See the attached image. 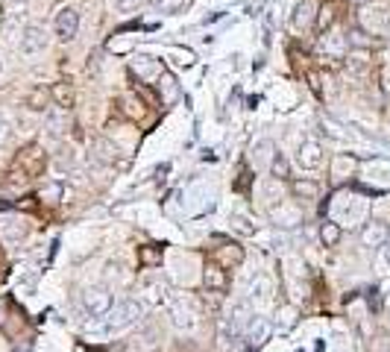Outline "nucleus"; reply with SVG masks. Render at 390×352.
<instances>
[{"mask_svg": "<svg viewBox=\"0 0 390 352\" xmlns=\"http://www.w3.org/2000/svg\"><path fill=\"white\" fill-rule=\"evenodd\" d=\"M144 308L147 305L141 300H123V303H118L103 317V332H120V329L132 326V323H138V320L144 317Z\"/></svg>", "mask_w": 390, "mask_h": 352, "instance_id": "1", "label": "nucleus"}, {"mask_svg": "<svg viewBox=\"0 0 390 352\" xmlns=\"http://www.w3.org/2000/svg\"><path fill=\"white\" fill-rule=\"evenodd\" d=\"M138 291H141L138 300L150 308H162V305L173 303V291H171V285H167V279L162 273H147L141 279V285H138Z\"/></svg>", "mask_w": 390, "mask_h": 352, "instance_id": "2", "label": "nucleus"}, {"mask_svg": "<svg viewBox=\"0 0 390 352\" xmlns=\"http://www.w3.org/2000/svg\"><path fill=\"white\" fill-rule=\"evenodd\" d=\"M130 346L135 352H159L164 346V329H162V323L156 320H147L138 326V332L130 337Z\"/></svg>", "mask_w": 390, "mask_h": 352, "instance_id": "3", "label": "nucleus"}, {"mask_svg": "<svg viewBox=\"0 0 390 352\" xmlns=\"http://www.w3.org/2000/svg\"><path fill=\"white\" fill-rule=\"evenodd\" d=\"M171 320L179 332H197L200 329V308L194 300H173L171 303Z\"/></svg>", "mask_w": 390, "mask_h": 352, "instance_id": "4", "label": "nucleus"}, {"mask_svg": "<svg viewBox=\"0 0 390 352\" xmlns=\"http://www.w3.org/2000/svg\"><path fill=\"white\" fill-rule=\"evenodd\" d=\"M82 308H86L91 317H106L111 308H115V297H111V291L103 285H88L82 291Z\"/></svg>", "mask_w": 390, "mask_h": 352, "instance_id": "5", "label": "nucleus"}, {"mask_svg": "<svg viewBox=\"0 0 390 352\" xmlns=\"http://www.w3.org/2000/svg\"><path fill=\"white\" fill-rule=\"evenodd\" d=\"M15 164L21 167V176H24V179H36V176L45 174L47 156H45V150H41L38 144H26V147L18 153Z\"/></svg>", "mask_w": 390, "mask_h": 352, "instance_id": "6", "label": "nucleus"}, {"mask_svg": "<svg viewBox=\"0 0 390 352\" xmlns=\"http://www.w3.org/2000/svg\"><path fill=\"white\" fill-rule=\"evenodd\" d=\"M270 335H273V323L267 317H261V314H253L247 323V329H244V341L249 349H261L264 344L270 341Z\"/></svg>", "mask_w": 390, "mask_h": 352, "instance_id": "7", "label": "nucleus"}, {"mask_svg": "<svg viewBox=\"0 0 390 352\" xmlns=\"http://www.w3.org/2000/svg\"><path fill=\"white\" fill-rule=\"evenodd\" d=\"M326 162V153H323V144L314 138H305L302 144L297 147V164L302 171H320Z\"/></svg>", "mask_w": 390, "mask_h": 352, "instance_id": "8", "label": "nucleus"}, {"mask_svg": "<svg viewBox=\"0 0 390 352\" xmlns=\"http://www.w3.org/2000/svg\"><path fill=\"white\" fill-rule=\"evenodd\" d=\"M53 30L62 41H74L79 33V12L74 6H62L53 18Z\"/></svg>", "mask_w": 390, "mask_h": 352, "instance_id": "9", "label": "nucleus"}, {"mask_svg": "<svg viewBox=\"0 0 390 352\" xmlns=\"http://www.w3.org/2000/svg\"><path fill=\"white\" fill-rule=\"evenodd\" d=\"M18 47H21L24 56H38V53H45V50H47V30H45V26H38V24L24 26Z\"/></svg>", "mask_w": 390, "mask_h": 352, "instance_id": "10", "label": "nucleus"}, {"mask_svg": "<svg viewBox=\"0 0 390 352\" xmlns=\"http://www.w3.org/2000/svg\"><path fill=\"white\" fill-rule=\"evenodd\" d=\"M270 220L276 227L282 229H294L302 223V208L297 203H288V200H279L276 206H270Z\"/></svg>", "mask_w": 390, "mask_h": 352, "instance_id": "11", "label": "nucleus"}, {"mask_svg": "<svg viewBox=\"0 0 390 352\" xmlns=\"http://www.w3.org/2000/svg\"><path fill=\"white\" fill-rule=\"evenodd\" d=\"M26 235H30V223H26L21 215L0 217V238H3L6 244H21Z\"/></svg>", "mask_w": 390, "mask_h": 352, "instance_id": "12", "label": "nucleus"}, {"mask_svg": "<svg viewBox=\"0 0 390 352\" xmlns=\"http://www.w3.org/2000/svg\"><path fill=\"white\" fill-rule=\"evenodd\" d=\"M314 24H317V3L314 0H299L294 12H290V26H294V33L311 30Z\"/></svg>", "mask_w": 390, "mask_h": 352, "instance_id": "13", "label": "nucleus"}, {"mask_svg": "<svg viewBox=\"0 0 390 352\" xmlns=\"http://www.w3.org/2000/svg\"><path fill=\"white\" fill-rule=\"evenodd\" d=\"M361 244H364L367 250H379L390 241V232H387V223L382 220H367L364 227H361Z\"/></svg>", "mask_w": 390, "mask_h": 352, "instance_id": "14", "label": "nucleus"}, {"mask_svg": "<svg viewBox=\"0 0 390 352\" xmlns=\"http://www.w3.org/2000/svg\"><path fill=\"white\" fill-rule=\"evenodd\" d=\"M358 21H361V30L373 33V36L390 30V12L387 9H379V6H375V9H364L358 15Z\"/></svg>", "mask_w": 390, "mask_h": 352, "instance_id": "15", "label": "nucleus"}, {"mask_svg": "<svg viewBox=\"0 0 390 352\" xmlns=\"http://www.w3.org/2000/svg\"><path fill=\"white\" fill-rule=\"evenodd\" d=\"M203 285L212 293H223V291H226V285H229L226 267L217 264V261H205V267H203Z\"/></svg>", "mask_w": 390, "mask_h": 352, "instance_id": "16", "label": "nucleus"}, {"mask_svg": "<svg viewBox=\"0 0 390 352\" xmlns=\"http://www.w3.org/2000/svg\"><path fill=\"white\" fill-rule=\"evenodd\" d=\"M91 159L100 162V164H118L120 162V150H118V144H111L109 138L97 135V138H91Z\"/></svg>", "mask_w": 390, "mask_h": 352, "instance_id": "17", "label": "nucleus"}, {"mask_svg": "<svg viewBox=\"0 0 390 352\" xmlns=\"http://www.w3.org/2000/svg\"><path fill=\"white\" fill-rule=\"evenodd\" d=\"M273 153H276V144L270 138H261L249 147V162H253L256 171H270V162H273Z\"/></svg>", "mask_w": 390, "mask_h": 352, "instance_id": "18", "label": "nucleus"}, {"mask_svg": "<svg viewBox=\"0 0 390 352\" xmlns=\"http://www.w3.org/2000/svg\"><path fill=\"white\" fill-rule=\"evenodd\" d=\"M156 86H159V103L162 106H173L179 100V94H182L179 91V82L173 79V74H167V70L156 79Z\"/></svg>", "mask_w": 390, "mask_h": 352, "instance_id": "19", "label": "nucleus"}, {"mask_svg": "<svg viewBox=\"0 0 390 352\" xmlns=\"http://www.w3.org/2000/svg\"><path fill=\"white\" fill-rule=\"evenodd\" d=\"M132 74H138L141 79H159L164 74V68L153 59V56H138V59L132 62Z\"/></svg>", "mask_w": 390, "mask_h": 352, "instance_id": "20", "label": "nucleus"}, {"mask_svg": "<svg viewBox=\"0 0 390 352\" xmlns=\"http://www.w3.org/2000/svg\"><path fill=\"white\" fill-rule=\"evenodd\" d=\"M320 47H323V53L326 56H334V59H343L346 56V36H341V33H326L323 38H320Z\"/></svg>", "mask_w": 390, "mask_h": 352, "instance_id": "21", "label": "nucleus"}, {"mask_svg": "<svg viewBox=\"0 0 390 352\" xmlns=\"http://www.w3.org/2000/svg\"><path fill=\"white\" fill-rule=\"evenodd\" d=\"M249 317H253V312H249V303L247 300H238L232 305V314H229V326L238 332V335H244V329H247V323H249Z\"/></svg>", "mask_w": 390, "mask_h": 352, "instance_id": "22", "label": "nucleus"}, {"mask_svg": "<svg viewBox=\"0 0 390 352\" xmlns=\"http://www.w3.org/2000/svg\"><path fill=\"white\" fill-rule=\"evenodd\" d=\"M352 174H355V159H352V156H346V153L334 156V162H332V179H334V182L350 179Z\"/></svg>", "mask_w": 390, "mask_h": 352, "instance_id": "23", "label": "nucleus"}, {"mask_svg": "<svg viewBox=\"0 0 390 352\" xmlns=\"http://www.w3.org/2000/svg\"><path fill=\"white\" fill-rule=\"evenodd\" d=\"M24 103L30 106L33 112H47L50 103H53V94H50V89H45V86H36L30 94H26V100H24Z\"/></svg>", "mask_w": 390, "mask_h": 352, "instance_id": "24", "label": "nucleus"}, {"mask_svg": "<svg viewBox=\"0 0 390 352\" xmlns=\"http://www.w3.org/2000/svg\"><path fill=\"white\" fill-rule=\"evenodd\" d=\"M290 194H294L297 200H317L320 185L314 179H294V182H290Z\"/></svg>", "mask_w": 390, "mask_h": 352, "instance_id": "25", "label": "nucleus"}, {"mask_svg": "<svg viewBox=\"0 0 390 352\" xmlns=\"http://www.w3.org/2000/svg\"><path fill=\"white\" fill-rule=\"evenodd\" d=\"M50 94H53V100H56L59 109H71L74 106V89L68 86V82H56V86L50 89Z\"/></svg>", "mask_w": 390, "mask_h": 352, "instance_id": "26", "label": "nucleus"}, {"mask_svg": "<svg viewBox=\"0 0 390 352\" xmlns=\"http://www.w3.org/2000/svg\"><path fill=\"white\" fill-rule=\"evenodd\" d=\"M138 264H144V267H159V264H162V247H156V244L138 247Z\"/></svg>", "mask_w": 390, "mask_h": 352, "instance_id": "27", "label": "nucleus"}, {"mask_svg": "<svg viewBox=\"0 0 390 352\" xmlns=\"http://www.w3.org/2000/svg\"><path fill=\"white\" fill-rule=\"evenodd\" d=\"M267 293H270V285H267V279H264V276L256 273L253 279L247 282V297H249V300H264Z\"/></svg>", "mask_w": 390, "mask_h": 352, "instance_id": "28", "label": "nucleus"}, {"mask_svg": "<svg viewBox=\"0 0 390 352\" xmlns=\"http://www.w3.org/2000/svg\"><path fill=\"white\" fill-rule=\"evenodd\" d=\"M320 241H323V247H338L341 241V227L334 220H326L323 227H320Z\"/></svg>", "mask_w": 390, "mask_h": 352, "instance_id": "29", "label": "nucleus"}, {"mask_svg": "<svg viewBox=\"0 0 390 352\" xmlns=\"http://www.w3.org/2000/svg\"><path fill=\"white\" fill-rule=\"evenodd\" d=\"M41 200L45 203H50V206H56V203H62V197H65V185L62 182H47L45 188H41Z\"/></svg>", "mask_w": 390, "mask_h": 352, "instance_id": "30", "label": "nucleus"}, {"mask_svg": "<svg viewBox=\"0 0 390 352\" xmlns=\"http://www.w3.org/2000/svg\"><path fill=\"white\" fill-rule=\"evenodd\" d=\"M153 12H159V15H176L179 9L185 6V0H150Z\"/></svg>", "mask_w": 390, "mask_h": 352, "instance_id": "31", "label": "nucleus"}, {"mask_svg": "<svg viewBox=\"0 0 390 352\" xmlns=\"http://www.w3.org/2000/svg\"><path fill=\"white\" fill-rule=\"evenodd\" d=\"M270 174L276 176V179H288L290 176V164H288V159H285V153H273V162H270Z\"/></svg>", "mask_w": 390, "mask_h": 352, "instance_id": "32", "label": "nucleus"}, {"mask_svg": "<svg viewBox=\"0 0 390 352\" xmlns=\"http://www.w3.org/2000/svg\"><path fill=\"white\" fill-rule=\"evenodd\" d=\"M279 182H282V179H264L261 182V194H264V200H267V203H279V200H282V188H279Z\"/></svg>", "mask_w": 390, "mask_h": 352, "instance_id": "33", "label": "nucleus"}, {"mask_svg": "<svg viewBox=\"0 0 390 352\" xmlns=\"http://www.w3.org/2000/svg\"><path fill=\"white\" fill-rule=\"evenodd\" d=\"M118 103H120V109L127 112L130 118H141V115H144V103H141V100H135V97H130V94H127V97H120Z\"/></svg>", "mask_w": 390, "mask_h": 352, "instance_id": "34", "label": "nucleus"}, {"mask_svg": "<svg viewBox=\"0 0 390 352\" xmlns=\"http://www.w3.org/2000/svg\"><path fill=\"white\" fill-rule=\"evenodd\" d=\"M74 162H77V156H74V147H62L59 150V156H56V167L65 174V171H71L74 167Z\"/></svg>", "mask_w": 390, "mask_h": 352, "instance_id": "35", "label": "nucleus"}, {"mask_svg": "<svg viewBox=\"0 0 390 352\" xmlns=\"http://www.w3.org/2000/svg\"><path fill=\"white\" fill-rule=\"evenodd\" d=\"M334 21V6H323V9H320L317 12V26H320V30H329V24Z\"/></svg>", "mask_w": 390, "mask_h": 352, "instance_id": "36", "label": "nucleus"}, {"mask_svg": "<svg viewBox=\"0 0 390 352\" xmlns=\"http://www.w3.org/2000/svg\"><path fill=\"white\" fill-rule=\"evenodd\" d=\"M144 3H150V0H118V6L123 12H135V9H141Z\"/></svg>", "mask_w": 390, "mask_h": 352, "instance_id": "37", "label": "nucleus"}, {"mask_svg": "<svg viewBox=\"0 0 390 352\" xmlns=\"http://www.w3.org/2000/svg\"><path fill=\"white\" fill-rule=\"evenodd\" d=\"M6 320H9V297H0V329L6 326Z\"/></svg>", "mask_w": 390, "mask_h": 352, "instance_id": "38", "label": "nucleus"}, {"mask_svg": "<svg viewBox=\"0 0 390 352\" xmlns=\"http://www.w3.org/2000/svg\"><path fill=\"white\" fill-rule=\"evenodd\" d=\"M9 135H12V130H9V123H6L3 118H0V147H3L6 141H9Z\"/></svg>", "mask_w": 390, "mask_h": 352, "instance_id": "39", "label": "nucleus"}, {"mask_svg": "<svg viewBox=\"0 0 390 352\" xmlns=\"http://www.w3.org/2000/svg\"><path fill=\"white\" fill-rule=\"evenodd\" d=\"M232 223H238V227H241V229H244L247 235H249V232H256L253 227H247V220H244V217H232Z\"/></svg>", "mask_w": 390, "mask_h": 352, "instance_id": "40", "label": "nucleus"}, {"mask_svg": "<svg viewBox=\"0 0 390 352\" xmlns=\"http://www.w3.org/2000/svg\"><path fill=\"white\" fill-rule=\"evenodd\" d=\"M15 352H30V344H21V346H15Z\"/></svg>", "mask_w": 390, "mask_h": 352, "instance_id": "41", "label": "nucleus"}, {"mask_svg": "<svg viewBox=\"0 0 390 352\" xmlns=\"http://www.w3.org/2000/svg\"><path fill=\"white\" fill-rule=\"evenodd\" d=\"M350 3H352V6H364V3H367V0H350Z\"/></svg>", "mask_w": 390, "mask_h": 352, "instance_id": "42", "label": "nucleus"}, {"mask_svg": "<svg viewBox=\"0 0 390 352\" xmlns=\"http://www.w3.org/2000/svg\"><path fill=\"white\" fill-rule=\"evenodd\" d=\"M384 256H387V261H390V241L384 244Z\"/></svg>", "mask_w": 390, "mask_h": 352, "instance_id": "43", "label": "nucleus"}]
</instances>
